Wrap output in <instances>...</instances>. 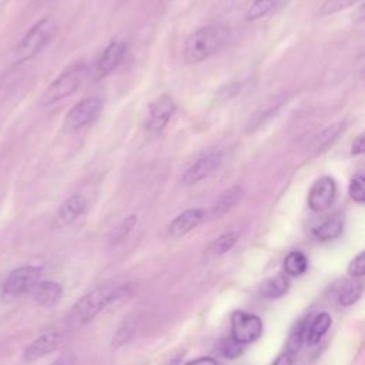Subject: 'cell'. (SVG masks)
<instances>
[{
  "label": "cell",
  "instance_id": "11",
  "mask_svg": "<svg viewBox=\"0 0 365 365\" xmlns=\"http://www.w3.org/2000/svg\"><path fill=\"white\" fill-rule=\"evenodd\" d=\"M127 46L121 40H113L101 53L100 58L96 64V77L103 78L108 74H111L123 61L125 56Z\"/></svg>",
  "mask_w": 365,
  "mask_h": 365
},
{
  "label": "cell",
  "instance_id": "3",
  "mask_svg": "<svg viewBox=\"0 0 365 365\" xmlns=\"http://www.w3.org/2000/svg\"><path fill=\"white\" fill-rule=\"evenodd\" d=\"M57 31V23L51 17H44L37 21L19 41L13 50V61L20 64L36 57L54 37Z\"/></svg>",
  "mask_w": 365,
  "mask_h": 365
},
{
  "label": "cell",
  "instance_id": "13",
  "mask_svg": "<svg viewBox=\"0 0 365 365\" xmlns=\"http://www.w3.org/2000/svg\"><path fill=\"white\" fill-rule=\"evenodd\" d=\"M63 336L58 332H47L36 338L26 349H24V359L29 362L41 359L51 352H54L61 345Z\"/></svg>",
  "mask_w": 365,
  "mask_h": 365
},
{
  "label": "cell",
  "instance_id": "31",
  "mask_svg": "<svg viewBox=\"0 0 365 365\" xmlns=\"http://www.w3.org/2000/svg\"><path fill=\"white\" fill-rule=\"evenodd\" d=\"M364 150H365V138H364V134H359V135L352 141L351 154H352V155H361V154H364Z\"/></svg>",
  "mask_w": 365,
  "mask_h": 365
},
{
  "label": "cell",
  "instance_id": "21",
  "mask_svg": "<svg viewBox=\"0 0 365 365\" xmlns=\"http://www.w3.org/2000/svg\"><path fill=\"white\" fill-rule=\"evenodd\" d=\"M285 274L289 277H299L308 269V259L301 251H291L284 259Z\"/></svg>",
  "mask_w": 365,
  "mask_h": 365
},
{
  "label": "cell",
  "instance_id": "22",
  "mask_svg": "<svg viewBox=\"0 0 365 365\" xmlns=\"http://www.w3.org/2000/svg\"><path fill=\"white\" fill-rule=\"evenodd\" d=\"M238 240V232L237 231H228L221 234L220 237H217L207 248V252L212 257L217 255H222L225 252H228L237 242Z\"/></svg>",
  "mask_w": 365,
  "mask_h": 365
},
{
  "label": "cell",
  "instance_id": "8",
  "mask_svg": "<svg viewBox=\"0 0 365 365\" xmlns=\"http://www.w3.org/2000/svg\"><path fill=\"white\" fill-rule=\"evenodd\" d=\"M222 163V153L220 150H212L201 157H198L184 173L182 182L185 185H194L208 175H211Z\"/></svg>",
  "mask_w": 365,
  "mask_h": 365
},
{
  "label": "cell",
  "instance_id": "20",
  "mask_svg": "<svg viewBox=\"0 0 365 365\" xmlns=\"http://www.w3.org/2000/svg\"><path fill=\"white\" fill-rule=\"evenodd\" d=\"M242 195V190L241 187H232L230 190H227L215 202V205L212 207V217H220L222 214H225L227 211H230L241 198Z\"/></svg>",
  "mask_w": 365,
  "mask_h": 365
},
{
  "label": "cell",
  "instance_id": "1",
  "mask_svg": "<svg viewBox=\"0 0 365 365\" xmlns=\"http://www.w3.org/2000/svg\"><path fill=\"white\" fill-rule=\"evenodd\" d=\"M130 292V285L98 287L83 295L71 308L68 319L73 324H87L113 302L124 298Z\"/></svg>",
  "mask_w": 365,
  "mask_h": 365
},
{
  "label": "cell",
  "instance_id": "19",
  "mask_svg": "<svg viewBox=\"0 0 365 365\" xmlns=\"http://www.w3.org/2000/svg\"><path fill=\"white\" fill-rule=\"evenodd\" d=\"M342 131V125L338 124H332L328 125L327 128H324L314 140H312V153L314 154H319L322 153L325 148H328L335 140L336 137L341 134Z\"/></svg>",
  "mask_w": 365,
  "mask_h": 365
},
{
  "label": "cell",
  "instance_id": "16",
  "mask_svg": "<svg viewBox=\"0 0 365 365\" xmlns=\"http://www.w3.org/2000/svg\"><path fill=\"white\" fill-rule=\"evenodd\" d=\"M289 289V281L285 274H277L259 285V294L265 299H278Z\"/></svg>",
  "mask_w": 365,
  "mask_h": 365
},
{
  "label": "cell",
  "instance_id": "32",
  "mask_svg": "<svg viewBox=\"0 0 365 365\" xmlns=\"http://www.w3.org/2000/svg\"><path fill=\"white\" fill-rule=\"evenodd\" d=\"M74 361L76 358L73 354H63L51 365H74Z\"/></svg>",
  "mask_w": 365,
  "mask_h": 365
},
{
  "label": "cell",
  "instance_id": "34",
  "mask_svg": "<svg viewBox=\"0 0 365 365\" xmlns=\"http://www.w3.org/2000/svg\"><path fill=\"white\" fill-rule=\"evenodd\" d=\"M292 359H294V356H292L291 354L282 352V354L274 361L272 365H292Z\"/></svg>",
  "mask_w": 365,
  "mask_h": 365
},
{
  "label": "cell",
  "instance_id": "23",
  "mask_svg": "<svg viewBox=\"0 0 365 365\" xmlns=\"http://www.w3.org/2000/svg\"><path fill=\"white\" fill-rule=\"evenodd\" d=\"M279 1L281 0H254L251 3V6L247 9L245 20L252 21V20H258V19L267 16L278 6Z\"/></svg>",
  "mask_w": 365,
  "mask_h": 365
},
{
  "label": "cell",
  "instance_id": "6",
  "mask_svg": "<svg viewBox=\"0 0 365 365\" xmlns=\"http://www.w3.org/2000/svg\"><path fill=\"white\" fill-rule=\"evenodd\" d=\"M262 335V321L254 314L235 311L231 315V338L241 345L252 344Z\"/></svg>",
  "mask_w": 365,
  "mask_h": 365
},
{
  "label": "cell",
  "instance_id": "15",
  "mask_svg": "<svg viewBox=\"0 0 365 365\" xmlns=\"http://www.w3.org/2000/svg\"><path fill=\"white\" fill-rule=\"evenodd\" d=\"M86 208H87V200L80 194H74L68 197L58 208V212H57L58 221L61 224H70L74 220H77L86 211Z\"/></svg>",
  "mask_w": 365,
  "mask_h": 365
},
{
  "label": "cell",
  "instance_id": "26",
  "mask_svg": "<svg viewBox=\"0 0 365 365\" xmlns=\"http://www.w3.org/2000/svg\"><path fill=\"white\" fill-rule=\"evenodd\" d=\"M135 222H137V217H135V215H130V217L124 218V220L113 230V232H111V235H110L111 244L115 245V244L121 242V241L130 234V231L134 228Z\"/></svg>",
  "mask_w": 365,
  "mask_h": 365
},
{
  "label": "cell",
  "instance_id": "18",
  "mask_svg": "<svg viewBox=\"0 0 365 365\" xmlns=\"http://www.w3.org/2000/svg\"><path fill=\"white\" fill-rule=\"evenodd\" d=\"M344 231V217L336 214L329 217L327 221H324L321 225H318L314 230V235L319 241H329L336 237H339Z\"/></svg>",
  "mask_w": 365,
  "mask_h": 365
},
{
  "label": "cell",
  "instance_id": "30",
  "mask_svg": "<svg viewBox=\"0 0 365 365\" xmlns=\"http://www.w3.org/2000/svg\"><path fill=\"white\" fill-rule=\"evenodd\" d=\"M242 346L244 345L238 344L232 338H228L227 341H224L221 351H222L224 356H227V358H237V356H240L242 354Z\"/></svg>",
  "mask_w": 365,
  "mask_h": 365
},
{
  "label": "cell",
  "instance_id": "10",
  "mask_svg": "<svg viewBox=\"0 0 365 365\" xmlns=\"http://www.w3.org/2000/svg\"><path fill=\"white\" fill-rule=\"evenodd\" d=\"M335 192H336V184L334 181V178L325 175L318 178L308 194V205L312 211H324L327 210L334 198H335Z\"/></svg>",
  "mask_w": 365,
  "mask_h": 365
},
{
  "label": "cell",
  "instance_id": "27",
  "mask_svg": "<svg viewBox=\"0 0 365 365\" xmlns=\"http://www.w3.org/2000/svg\"><path fill=\"white\" fill-rule=\"evenodd\" d=\"M358 1H361V0H325L318 10V16L325 17V16L338 13L341 10H345V9L356 4Z\"/></svg>",
  "mask_w": 365,
  "mask_h": 365
},
{
  "label": "cell",
  "instance_id": "33",
  "mask_svg": "<svg viewBox=\"0 0 365 365\" xmlns=\"http://www.w3.org/2000/svg\"><path fill=\"white\" fill-rule=\"evenodd\" d=\"M185 365H218L217 361L211 356H202V358H197V359H192L190 362H187Z\"/></svg>",
  "mask_w": 365,
  "mask_h": 365
},
{
  "label": "cell",
  "instance_id": "25",
  "mask_svg": "<svg viewBox=\"0 0 365 365\" xmlns=\"http://www.w3.org/2000/svg\"><path fill=\"white\" fill-rule=\"evenodd\" d=\"M305 329H307V321L305 319H301L299 322H297L294 325V328L289 332L288 341H287L285 352L291 354L292 356L297 354L301 344L305 341Z\"/></svg>",
  "mask_w": 365,
  "mask_h": 365
},
{
  "label": "cell",
  "instance_id": "24",
  "mask_svg": "<svg viewBox=\"0 0 365 365\" xmlns=\"http://www.w3.org/2000/svg\"><path fill=\"white\" fill-rule=\"evenodd\" d=\"M362 282L361 281H352V282H346L339 295H338V304L342 307H349L354 302H356L362 294Z\"/></svg>",
  "mask_w": 365,
  "mask_h": 365
},
{
  "label": "cell",
  "instance_id": "28",
  "mask_svg": "<svg viewBox=\"0 0 365 365\" xmlns=\"http://www.w3.org/2000/svg\"><path fill=\"white\" fill-rule=\"evenodd\" d=\"M349 195L356 202H364L365 201V178H364V174L358 173V174L352 175V178L349 181Z\"/></svg>",
  "mask_w": 365,
  "mask_h": 365
},
{
  "label": "cell",
  "instance_id": "5",
  "mask_svg": "<svg viewBox=\"0 0 365 365\" xmlns=\"http://www.w3.org/2000/svg\"><path fill=\"white\" fill-rule=\"evenodd\" d=\"M86 73V67L81 63L73 64L67 70H64L43 93L41 104L51 106L68 96H71L81 84Z\"/></svg>",
  "mask_w": 365,
  "mask_h": 365
},
{
  "label": "cell",
  "instance_id": "29",
  "mask_svg": "<svg viewBox=\"0 0 365 365\" xmlns=\"http://www.w3.org/2000/svg\"><path fill=\"white\" fill-rule=\"evenodd\" d=\"M348 274L352 277H362L365 274V252L361 251L354 257L348 265Z\"/></svg>",
  "mask_w": 365,
  "mask_h": 365
},
{
  "label": "cell",
  "instance_id": "7",
  "mask_svg": "<svg viewBox=\"0 0 365 365\" xmlns=\"http://www.w3.org/2000/svg\"><path fill=\"white\" fill-rule=\"evenodd\" d=\"M103 110V101L97 97H88L71 107L66 115V127L71 131L81 130L94 123Z\"/></svg>",
  "mask_w": 365,
  "mask_h": 365
},
{
  "label": "cell",
  "instance_id": "9",
  "mask_svg": "<svg viewBox=\"0 0 365 365\" xmlns=\"http://www.w3.org/2000/svg\"><path fill=\"white\" fill-rule=\"evenodd\" d=\"M175 111V103L167 94L157 97L148 106L147 130L150 133H161Z\"/></svg>",
  "mask_w": 365,
  "mask_h": 365
},
{
  "label": "cell",
  "instance_id": "17",
  "mask_svg": "<svg viewBox=\"0 0 365 365\" xmlns=\"http://www.w3.org/2000/svg\"><path fill=\"white\" fill-rule=\"evenodd\" d=\"M331 327V317L327 312L318 314L305 329V342L308 345L318 344Z\"/></svg>",
  "mask_w": 365,
  "mask_h": 365
},
{
  "label": "cell",
  "instance_id": "14",
  "mask_svg": "<svg viewBox=\"0 0 365 365\" xmlns=\"http://www.w3.org/2000/svg\"><path fill=\"white\" fill-rule=\"evenodd\" d=\"M30 294L34 302L40 307L53 308L60 302L63 297V288L56 281H38Z\"/></svg>",
  "mask_w": 365,
  "mask_h": 365
},
{
  "label": "cell",
  "instance_id": "12",
  "mask_svg": "<svg viewBox=\"0 0 365 365\" xmlns=\"http://www.w3.org/2000/svg\"><path fill=\"white\" fill-rule=\"evenodd\" d=\"M207 217V211L202 208H188L178 214L168 225V234L174 238H180L195 227H198Z\"/></svg>",
  "mask_w": 365,
  "mask_h": 365
},
{
  "label": "cell",
  "instance_id": "4",
  "mask_svg": "<svg viewBox=\"0 0 365 365\" xmlns=\"http://www.w3.org/2000/svg\"><path fill=\"white\" fill-rule=\"evenodd\" d=\"M41 277V268L36 265H23L9 272L0 287V297L4 301L16 299L30 294Z\"/></svg>",
  "mask_w": 365,
  "mask_h": 365
},
{
  "label": "cell",
  "instance_id": "2",
  "mask_svg": "<svg viewBox=\"0 0 365 365\" xmlns=\"http://www.w3.org/2000/svg\"><path fill=\"white\" fill-rule=\"evenodd\" d=\"M230 31L220 24L200 27L188 36L184 44V58L188 63H200L218 53L228 41Z\"/></svg>",
  "mask_w": 365,
  "mask_h": 365
}]
</instances>
